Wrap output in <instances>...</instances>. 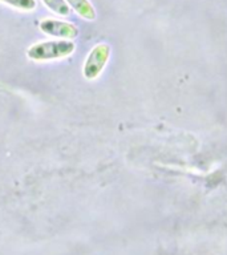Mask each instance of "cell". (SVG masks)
I'll return each mask as SVG.
<instances>
[{
    "mask_svg": "<svg viewBox=\"0 0 227 255\" xmlns=\"http://www.w3.org/2000/svg\"><path fill=\"white\" fill-rule=\"evenodd\" d=\"M76 49L75 43L59 40V41H43L32 45L28 49L27 55L35 61H45V60H55L67 57Z\"/></svg>",
    "mask_w": 227,
    "mask_h": 255,
    "instance_id": "obj_1",
    "label": "cell"
},
{
    "mask_svg": "<svg viewBox=\"0 0 227 255\" xmlns=\"http://www.w3.org/2000/svg\"><path fill=\"white\" fill-rule=\"evenodd\" d=\"M43 1L51 11L60 16H68L71 12L69 5L65 0H43Z\"/></svg>",
    "mask_w": 227,
    "mask_h": 255,
    "instance_id": "obj_5",
    "label": "cell"
},
{
    "mask_svg": "<svg viewBox=\"0 0 227 255\" xmlns=\"http://www.w3.org/2000/svg\"><path fill=\"white\" fill-rule=\"evenodd\" d=\"M69 7H72L83 19L93 20L96 17V11L89 0H65Z\"/></svg>",
    "mask_w": 227,
    "mask_h": 255,
    "instance_id": "obj_4",
    "label": "cell"
},
{
    "mask_svg": "<svg viewBox=\"0 0 227 255\" xmlns=\"http://www.w3.org/2000/svg\"><path fill=\"white\" fill-rule=\"evenodd\" d=\"M40 29L49 36L63 37V39H73L79 35V29L73 24L60 21V20L45 19L40 23Z\"/></svg>",
    "mask_w": 227,
    "mask_h": 255,
    "instance_id": "obj_3",
    "label": "cell"
},
{
    "mask_svg": "<svg viewBox=\"0 0 227 255\" xmlns=\"http://www.w3.org/2000/svg\"><path fill=\"white\" fill-rule=\"evenodd\" d=\"M111 55V48L108 44H99L96 45L88 55L85 64H84L83 73L85 79L93 80L99 77V75L103 72L104 67L107 65L108 60Z\"/></svg>",
    "mask_w": 227,
    "mask_h": 255,
    "instance_id": "obj_2",
    "label": "cell"
},
{
    "mask_svg": "<svg viewBox=\"0 0 227 255\" xmlns=\"http://www.w3.org/2000/svg\"><path fill=\"white\" fill-rule=\"evenodd\" d=\"M0 1L21 11H32L36 8V0H0Z\"/></svg>",
    "mask_w": 227,
    "mask_h": 255,
    "instance_id": "obj_6",
    "label": "cell"
}]
</instances>
